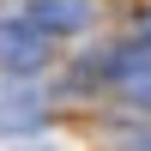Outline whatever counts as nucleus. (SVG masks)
<instances>
[{
    "instance_id": "2",
    "label": "nucleus",
    "mask_w": 151,
    "mask_h": 151,
    "mask_svg": "<svg viewBox=\"0 0 151 151\" xmlns=\"http://www.w3.org/2000/svg\"><path fill=\"white\" fill-rule=\"evenodd\" d=\"M30 24L42 36H79L85 24H91V0H36Z\"/></svg>"
},
{
    "instance_id": "4",
    "label": "nucleus",
    "mask_w": 151,
    "mask_h": 151,
    "mask_svg": "<svg viewBox=\"0 0 151 151\" xmlns=\"http://www.w3.org/2000/svg\"><path fill=\"white\" fill-rule=\"evenodd\" d=\"M145 36H151V12H145Z\"/></svg>"
},
{
    "instance_id": "1",
    "label": "nucleus",
    "mask_w": 151,
    "mask_h": 151,
    "mask_svg": "<svg viewBox=\"0 0 151 151\" xmlns=\"http://www.w3.org/2000/svg\"><path fill=\"white\" fill-rule=\"evenodd\" d=\"M48 60V36L30 18H0V73H36Z\"/></svg>"
},
{
    "instance_id": "3",
    "label": "nucleus",
    "mask_w": 151,
    "mask_h": 151,
    "mask_svg": "<svg viewBox=\"0 0 151 151\" xmlns=\"http://www.w3.org/2000/svg\"><path fill=\"white\" fill-rule=\"evenodd\" d=\"M115 85L133 97V103H151V55L145 48H121L115 55Z\"/></svg>"
}]
</instances>
